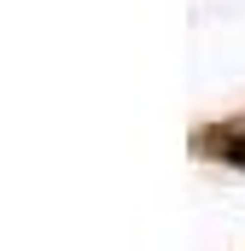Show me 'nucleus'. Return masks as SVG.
Here are the masks:
<instances>
[{
    "label": "nucleus",
    "mask_w": 245,
    "mask_h": 251,
    "mask_svg": "<svg viewBox=\"0 0 245 251\" xmlns=\"http://www.w3.org/2000/svg\"><path fill=\"white\" fill-rule=\"evenodd\" d=\"M198 152L228 158V164L245 170V117H240V123H222V128H198Z\"/></svg>",
    "instance_id": "f257e3e1"
}]
</instances>
